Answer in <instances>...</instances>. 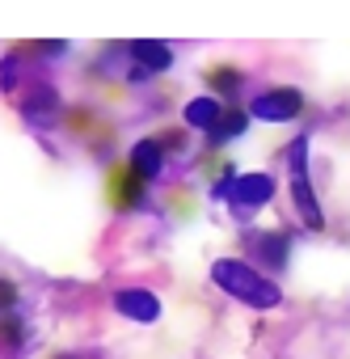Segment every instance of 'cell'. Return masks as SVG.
Segmentation results:
<instances>
[{
	"label": "cell",
	"instance_id": "1",
	"mask_svg": "<svg viewBox=\"0 0 350 359\" xmlns=\"http://www.w3.org/2000/svg\"><path fill=\"white\" fill-rule=\"evenodd\" d=\"M211 279H216L232 300H241V304H249V309H274V304L283 300V287H274V279L258 275L253 266H245V262H237V258L211 262Z\"/></svg>",
	"mask_w": 350,
	"mask_h": 359
},
{
	"label": "cell",
	"instance_id": "2",
	"mask_svg": "<svg viewBox=\"0 0 350 359\" xmlns=\"http://www.w3.org/2000/svg\"><path fill=\"white\" fill-rule=\"evenodd\" d=\"M211 199H228L232 216H237V220H245V216L262 212V208L274 199V177H270V173H241V177H232V173H228L224 182H216Z\"/></svg>",
	"mask_w": 350,
	"mask_h": 359
},
{
	"label": "cell",
	"instance_id": "3",
	"mask_svg": "<svg viewBox=\"0 0 350 359\" xmlns=\"http://www.w3.org/2000/svg\"><path fill=\"white\" fill-rule=\"evenodd\" d=\"M287 165H291V195H295V208L304 216L308 229H325V216H321V203L312 195V182H308V135H295L287 144Z\"/></svg>",
	"mask_w": 350,
	"mask_h": 359
},
{
	"label": "cell",
	"instance_id": "4",
	"mask_svg": "<svg viewBox=\"0 0 350 359\" xmlns=\"http://www.w3.org/2000/svg\"><path fill=\"white\" fill-rule=\"evenodd\" d=\"M300 106H304V97L295 89H270V93H258L253 97L249 114L262 118V123H287V118L300 114Z\"/></svg>",
	"mask_w": 350,
	"mask_h": 359
},
{
	"label": "cell",
	"instance_id": "5",
	"mask_svg": "<svg viewBox=\"0 0 350 359\" xmlns=\"http://www.w3.org/2000/svg\"><path fill=\"white\" fill-rule=\"evenodd\" d=\"M114 309H118L122 317L139 321V325H152V321L160 317V300H156L152 292H144V287H127V292H118V296H114Z\"/></svg>",
	"mask_w": 350,
	"mask_h": 359
},
{
	"label": "cell",
	"instance_id": "6",
	"mask_svg": "<svg viewBox=\"0 0 350 359\" xmlns=\"http://www.w3.org/2000/svg\"><path fill=\"white\" fill-rule=\"evenodd\" d=\"M164 165V152H160V140H139L131 148V173L139 177V182H152V177L160 173Z\"/></svg>",
	"mask_w": 350,
	"mask_h": 359
},
{
	"label": "cell",
	"instance_id": "7",
	"mask_svg": "<svg viewBox=\"0 0 350 359\" xmlns=\"http://www.w3.org/2000/svg\"><path fill=\"white\" fill-rule=\"evenodd\" d=\"M220 102L216 97H195V102H186V110H182V118H186V127H199V131H211L216 123H220Z\"/></svg>",
	"mask_w": 350,
	"mask_h": 359
},
{
	"label": "cell",
	"instance_id": "8",
	"mask_svg": "<svg viewBox=\"0 0 350 359\" xmlns=\"http://www.w3.org/2000/svg\"><path fill=\"white\" fill-rule=\"evenodd\" d=\"M287 250H291L287 233H258V237H253V254H258L266 266H283V262H287Z\"/></svg>",
	"mask_w": 350,
	"mask_h": 359
},
{
	"label": "cell",
	"instance_id": "9",
	"mask_svg": "<svg viewBox=\"0 0 350 359\" xmlns=\"http://www.w3.org/2000/svg\"><path fill=\"white\" fill-rule=\"evenodd\" d=\"M131 55L148 68V72H164L169 64H173V51H169V43H131Z\"/></svg>",
	"mask_w": 350,
	"mask_h": 359
},
{
	"label": "cell",
	"instance_id": "10",
	"mask_svg": "<svg viewBox=\"0 0 350 359\" xmlns=\"http://www.w3.org/2000/svg\"><path fill=\"white\" fill-rule=\"evenodd\" d=\"M144 199V182L131 173V169H122V173H114V203L118 208H135Z\"/></svg>",
	"mask_w": 350,
	"mask_h": 359
},
{
	"label": "cell",
	"instance_id": "11",
	"mask_svg": "<svg viewBox=\"0 0 350 359\" xmlns=\"http://www.w3.org/2000/svg\"><path fill=\"white\" fill-rule=\"evenodd\" d=\"M245 123H249L245 114H237V110H228V114H220V123H216V127H211L207 135H211V144H224V140H232V135H241V131H245Z\"/></svg>",
	"mask_w": 350,
	"mask_h": 359
},
{
	"label": "cell",
	"instance_id": "12",
	"mask_svg": "<svg viewBox=\"0 0 350 359\" xmlns=\"http://www.w3.org/2000/svg\"><path fill=\"white\" fill-rule=\"evenodd\" d=\"M22 110L30 114V123H47V118L55 114V93H51V89H38V97L22 102Z\"/></svg>",
	"mask_w": 350,
	"mask_h": 359
},
{
	"label": "cell",
	"instance_id": "13",
	"mask_svg": "<svg viewBox=\"0 0 350 359\" xmlns=\"http://www.w3.org/2000/svg\"><path fill=\"white\" fill-rule=\"evenodd\" d=\"M22 338H26V325H22V317L5 313V317H0V342H5V346H18Z\"/></svg>",
	"mask_w": 350,
	"mask_h": 359
},
{
	"label": "cell",
	"instance_id": "14",
	"mask_svg": "<svg viewBox=\"0 0 350 359\" xmlns=\"http://www.w3.org/2000/svg\"><path fill=\"white\" fill-rule=\"evenodd\" d=\"M211 85H216L220 93H237L241 72H237V68H211Z\"/></svg>",
	"mask_w": 350,
	"mask_h": 359
},
{
	"label": "cell",
	"instance_id": "15",
	"mask_svg": "<svg viewBox=\"0 0 350 359\" xmlns=\"http://www.w3.org/2000/svg\"><path fill=\"white\" fill-rule=\"evenodd\" d=\"M13 304H18V287L0 279V317H5V313H13Z\"/></svg>",
	"mask_w": 350,
	"mask_h": 359
},
{
	"label": "cell",
	"instance_id": "16",
	"mask_svg": "<svg viewBox=\"0 0 350 359\" xmlns=\"http://www.w3.org/2000/svg\"><path fill=\"white\" fill-rule=\"evenodd\" d=\"M59 359H76V355H59Z\"/></svg>",
	"mask_w": 350,
	"mask_h": 359
}]
</instances>
